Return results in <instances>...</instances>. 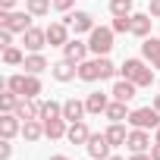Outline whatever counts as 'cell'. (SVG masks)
Wrapping results in <instances>:
<instances>
[{"instance_id":"obj_13","label":"cell","mask_w":160,"mask_h":160,"mask_svg":"<svg viewBox=\"0 0 160 160\" xmlns=\"http://www.w3.org/2000/svg\"><path fill=\"white\" fill-rule=\"evenodd\" d=\"M88 50H91V47H88V44H82V41H69V44L63 47V57H66L69 63H75V66H78V63H85V53H88Z\"/></svg>"},{"instance_id":"obj_15","label":"cell","mask_w":160,"mask_h":160,"mask_svg":"<svg viewBox=\"0 0 160 160\" xmlns=\"http://www.w3.org/2000/svg\"><path fill=\"white\" fill-rule=\"evenodd\" d=\"M135 91H138V85H135V82H129V78H119V82L113 85V91H110V94H113V101H126V104H129V101L135 98Z\"/></svg>"},{"instance_id":"obj_27","label":"cell","mask_w":160,"mask_h":160,"mask_svg":"<svg viewBox=\"0 0 160 160\" xmlns=\"http://www.w3.org/2000/svg\"><path fill=\"white\" fill-rule=\"evenodd\" d=\"M16 107H19V94L7 88L3 94H0V110H3V113H16Z\"/></svg>"},{"instance_id":"obj_20","label":"cell","mask_w":160,"mask_h":160,"mask_svg":"<svg viewBox=\"0 0 160 160\" xmlns=\"http://www.w3.org/2000/svg\"><path fill=\"white\" fill-rule=\"evenodd\" d=\"M141 53H144V60H151L154 69H160V41H157V38H144Z\"/></svg>"},{"instance_id":"obj_36","label":"cell","mask_w":160,"mask_h":160,"mask_svg":"<svg viewBox=\"0 0 160 160\" xmlns=\"http://www.w3.org/2000/svg\"><path fill=\"white\" fill-rule=\"evenodd\" d=\"M151 16L160 19V0H151Z\"/></svg>"},{"instance_id":"obj_39","label":"cell","mask_w":160,"mask_h":160,"mask_svg":"<svg viewBox=\"0 0 160 160\" xmlns=\"http://www.w3.org/2000/svg\"><path fill=\"white\" fill-rule=\"evenodd\" d=\"M129 160H154V157H151V154H144V151H138V154H132Z\"/></svg>"},{"instance_id":"obj_25","label":"cell","mask_w":160,"mask_h":160,"mask_svg":"<svg viewBox=\"0 0 160 160\" xmlns=\"http://www.w3.org/2000/svg\"><path fill=\"white\" fill-rule=\"evenodd\" d=\"M107 119H110V122H122V119H129L126 101H113V104L107 107Z\"/></svg>"},{"instance_id":"obj_28","label":"cell","mask_w":160,"mask_h":160,"mask_svg":"<svg viewBox=\"0 0 160 160\" xmlns=\"http://www.w3.org/2000/svg\"><path fill=\"white\" fill-rule=\"evenodd\" d=\"M57 116H63V104L44 101V104H41V119H57Z\"/></svg>"},{"instance_id":"obj_29","label":"cell","mask_w":160,"mask_h":160,"mask_svg":"<svg viewBox=\"0 0 160 160\" xmlns=\"http://www.w3.org/2000/svg\"><path fill=\"white\" fill-rule=\"evenodd\" d=\"M25 7L32 16H47L50 13V0H25Z\"/></svg>"},{"instance_id":"obj_12","label":"cell","mask_w":160,"mask_h":160,"mask_svg":"<svg viewBox=\"0 0 160 160\" xmlns=\"http://www.w3.org/2000/svg\"><path fill=\"white\" fill-rule=\"evenodd\" d=\"M50 75L57 78V82H72V78L78 75V69H75V63L60 60V63H53V66H50Z\"/></svg>"},{"instance_id":"obj_42","label":"cell","mask_w":160,"mask_h":160,"mask_svg":"<svg viewBox=\"0 0 160 160\" xmlns=\"http://www.w3.org/2000/svg\"><path fill=\"white\" fill-rule=\"evenodd\" d=\"M157 141H160V126H157Z\"/></svg>"},{"instance_id":"obj_41","label":"cell","mask_w":160,"mask_h":160,"mask_svg":"<svg viewBox=\"0 0 160 160\" xmlns=\"http://www.w3.org/2000/svg\"><path fill=\"white\" fill-rule=\"evenodd\" d=\"M50 160H69V157H63V154H57V157H50Z\"/></svg>"},{"instance_id":"obj_10","label":"cell","mask_w":160,"mask_h":160,"mask_svg":"<svg viewBox=\"0 0 160 160\" xmlns=\"http://www.w3.org/2000/svg\"><path fill=\"white\" fill-rule=\"evenodd\" d=\"M16 116L25 122V119H41V104L35 98H19V107H16Z\"/></svg>"},{"instance_id":"obj_34","label":"cell","mask_w":160,"mask_h":160,"mask_svg":"<svg viewBox=\"0 0 160 160\" xmlns=\"http://www.w3.org/2000/svg\"><path fill=\"white\" fill-rule=\"evenodd\" d=\"M13 157V144H10V138H3V144H0V160H10Z\"/></svg>"},{"instance_id":"obj_32","label":"cell","mask_w":160,"mask_h":160,"mask_svg":"<svg viewBox=\"0 0 160 160\" xmlns=\"http://www.w3.org/2000/svg\"><path fill=\"white\" fill-rule=\"evenodd\" d=\"M110 28H113V32H119V35H122V32H132V16H116Z\"/></svg>"},{"instance_id":"obj_3","label":"cell","mask_w":160,"mask_h":160,"mask_svg":"<svg viewBox=\"0 0 160 160\" xmlns=\"http://www.w3.org/2000/svg\"><path fill=\"white\" fill-rule=\"evenodd\" d=\"M119 72H122V78H129V82H135L138 88H148V85L154 82V72H151V69H148V66H144L141 60H126Z\"/></svg>"},{"instance_id":"obj_9","label":"cell","mask_w":160,"mask_h":160,"mask_svg":"<svg viewBox=\"0 0 160 160\" xmlns=\"http://www.w3.org/2000/svg\"><path fill=\"white\" fill-rule=\"evenodd\" d=\"M22 44H25V50H32V53H38L44 44H47V32H41V28H28V32H22Z\"/></svg>"},{"instance_id":"obj_17","label":"cell","mask_w":160,"mask_h":160,"mask_svg":"<svg viewBox=\"0 0 160 160\" xmlns=\"http://www.w3.org/2000/svg\"><path fill=\"white\" fill-rule=\"evenodd\" d=\"M66 138L72 141V144H88V138H91V132H88V126L78 119V122H69V132H66Z\"/></svg>"},{"instance_id":"obj_2","label":"cell","mask_w":160,"mask_h":160,"mask_svg":"<svg viewBox=\"0 0 160 160\" xmlns=\"http://www.w3.org/2000/svg\"><path fill=\"white\" fill-rule=\"evenodd\" d=\"M7 88L16 91L19 98H38L41 94V82H38V75L25 72V75H10L7 78Z\"/></svg>"},{"instance_id":"obj_26","label":"cell","mask_w":160,"mask_h":160,"mask_svg":"<svg viewBox=\"0 0 160 160\" xmlns=\"http://www.w3.org/2000/svg\"><path fill=\"white\" fill-rule=\"evenodd\" d=\"M22 66H25V72H32V75H38L41 69H47V60H44L41 53H28Z\"/></svg>"},{"instance_id":"obj_18","label":"cell","mask_w":160,"mask_h":160,"mask_svg":"<svg viewBox=\"0 0 160 160\" xmlns=\"http://www.w3.org/2000/svg\"><path fill=\"white\" fill-rule=\"evenodd\" d=\"M85 110H88V107H85L82 101H75V98H69V101L63 104V119H69V122H78V119L85 116Z\"/></svg>"},{"instance_id":"obj_21","label":"cell","mask_w":160,"mask_h":160,"mask_svg":"<svg viewBox=\"0 0 160 160\" xmlns=\"http://www.w3.org/2000/svg\"><path fill=\"white\" fill-rule=\"evenodd\" d=\"M66 122H69V119H63V116H57V119H44V135H47V138H63V135L69 132Z\"/></svg>"},{"instance_id":"obj_43","label":"cell","mask_w":160,"mask_h":160,"mask_svg":"<svg viewBox=\"0 0 160 160\" xmlns=\"http://www.w3.org/2000/svg\"><path fill=\"white\" fill-rule=\"evenodd\" d=\"M107 160H122V157H107Z\"/></svg>"},{"instance_id":"obj_4","label":"cell","mask_w":160,"mask_h":160,"mask_svg":"<svg viewBox=\"0 0 160 160\" xmlns=\"http://www.w3.org/2000/svg\"><path fill=\"white\" fill-rule=\"evenodd\" d=\"M88 35H91V38H88V47H91L98 57H107V53L113 50V35H116L113 28H104V25L98 28V25H94Z\"/></svg>"},{"instance_id":"obj_24","label":"cell","mask_w":160,"mask_h":160,"mask_svg":"<svg viewBox=\"0 0 160 160\" xmlns=\"http://www.w3.org/2000/svg\"><path fill=\"white\" fill-rule=\"evenodd\" d=\"M104 135H107V141H110V144H126V138H129V132H126V126H122V122H110V129H107Z\"/></svg>"},{"instance_id":"obj_31","label":"cell","mask_w":160,"mask_h":160,"mask_svg":"<svg viewBox=\"0 0 160 160\" xmlns=\"http://www.w3.org/2000/svg\"><path fill=\"white\" fill-rule=\"evenodd\" d=\"M3 63L19 66V63H25V57H22V50H19V47H3Z\"/></svg>"},{"instance_id":"obj_22","label":"cell","mask_w":160,"mask_h":160,"mask_svg":"<svg viewBox=\"0 0 160 160\" xmlns=\"http://www.w3.org/2000/svg\"><path fill=\"white\" fill-rule=\"evenodd\" d=\"M85 107H88V113H107V107H110V101H107V94H101V91H94V94H88V101H85Z\"/></svg>"},{"instance_id":"obj_8","label":"cell","mask_w":160,"mask_h":160,"mask_svg":"<svg viewBox=\"0 0 160 160\" xmlns=\"http://www.w3.org/2000/svg\"><path fill=\"white\" fill-rule=\"evenodd\" d=\"M110 141H107V135H91L88 138V154H91V160H107L110 157Z\"/></svg>"},{"instance_id":"obj_23","label":"cell","mask_w":160,"mask_h":160,"mask_svg":"<svg viewBox=\"0 0 160 160\" xmlns=\"http://www.w3.org/2000/svg\"><path fill=\"white\" fill-rule=\"evenodd\" d=\"M22 135H25V141H38L41 135H44V119L38 122V119H25L22 122Z\"/></svg>"},{"instance_id":"obj_19","label":"cell","mask_w":160,"mask_h":160,"mask_svg":"<svg viewBox=\"0 0 160 160\" xmlns=\"http://www.w3.org/2000/svg\"><path fill=\"white\" fill-rule=\"evenodd\" d=\"M16 132H22L19 116H16V113H3V116H0V135H3V138H13Z\"/></svg>"},{"instance_id":"obj_38","label":"cell","mask_w":160,"mask_h":160,"mask_svg":"<svg viewBox=\"0 0 160 160\" xmlns=\"http://www.w3.org/2000/svg\"><path fill=\"white\" fill-rule=\"evenodd\" d=\"M151 157H154V160H160V141H154V144H151Z\"/></svg>"},{"instance_id":"obj_16","label":"cell","mask_w":160,"mask_h":160,"mask_svg":"<svg viewBox=\"0 0 160 160\" xmlns=\"http://www.w3.org/2000/svg\"><path fill=\"white\" fill-rule=\"evenodd\" d=\"M151 22H154L151 13H132V35L148 38V35H151Z\"/></svg>"},{"instance_id":"obj_6","label":"cell","mask_w":160,"mask_h":160,"mask_svg":"<svg viewBox=\"0 0 160 160\" xmlns=\"http://www.w3.org/2000/svg\"><path fill=\"white\" fill-rule=\"evenodd\" d=\"M0 28H10V32H28L32 28V13H3L0 10Z\"/></svg>"},{"instance_id":"obj_40","label":"cell","mask_w":160,"mask_h":160,"mask_svg":"<svg viewBox=\"0 0 160 160\" xmlns=\"http://www.w3.org/2000/svg\"><path fill=\"white\" fill-rule=\"evenodd\" d=\"M154 107H157V110H160V94H157V98H154Z\"/></svg>"},{"instance_id":"obj_37","label":"cell","mask_w":160,"mask_h":160,"mask_svg":"<svg viewBox=\"0 0 160 160\" xmlns=\"http://www.w3.org/2000/svg\"><path fill=\"white\" fill-rule=\"evenodd\" d=\"M13 7H16V0H0V10H3V13H10Z\"/></svg>"},{"instance_id":"obj_7","label":"cell","mask_w":160,"mask_h":160,"mask_svg":"<svg viewBox=\"0 0 160 160\" xmlns=\"http://www.w3.org/2000/svg\"><path fill=\"white\" fill-rule=\"evenodd\" d=\"M44 32H47V44L50 47H66L69 44V25L66 22H50Z\"/></svg>"},{"instance_id":"obj_33","label":"cell","mask_w":160,"mask_h":160,"mask_svg":"<svg viewBox=\"0 0 160 160\" xmlns=\"http://www.w3.org/2000/svg\"><path fill=\"white\" fill-rule=\"evenodd\" d=\"M0 47H13V32L10 28H0Z\"/></svg>"},{"instance_id":"obj_1","label":"cell","mask_w":160,"mask_h":160,"mask_svg":"<svg viewBox=\"0 0 160 160\" xmlns=\"http://www.w3.org/2000/svg\"><path fill=\"white\" fill-rule=\"evenodd\" d=\"M116 72V66L107 60V57H98V60H85L78 63V78L82 82H98V78H110Z\"/></svg>"},{"instance_id":"obj_5","label":"cell","mask_w":160,"mask_h":160,"mask_svg":"<svg viewBox=\"0 0 160 160\" xmlns=\"http://www.w3.org/2000/svg\"><path fill=\"white\" fill-rule=\"evenodd\" d=\"M129 122L135 129H157L160 126V110L157 107H138L129 113Z\"/></svg>"},{"instance_id":"obj_14","label":"cell","mask_w":160,"mask_h":160,"mask_svg":"<svg viewBox=\"0 0 160 160\" xmlns=\"http://www.w3.org/2000/svg\"><path fill=\"white\" fill-rule=\"evenodd\" d=\"M63 22H66L75 35H78V32H91V28H94V22H91V16H88V13H69Z\"/></svg>"},{"instance_id":"obj_30","label":"cell","mask_w":160,"mask_h":160,"mask_svg":"<svg viewBox=\"0 0 160 160\" xmlns=\"http://www.w3.org/2000/svg\"><path fill=\"white\" fill-rule=\"evenodd\" d=\"M113 16H132V0H110Z\"/></svg>"},{"instance_id":"obj_35","label":"cell","mask_w":160,"mask_h":160,"mask_svg":"<svg viewBox=\"0 0 160 160\" xmlns=\"http://www.w3.org/2000/svg\"><path fill=\"white\" fill-rule=\"evenodd\" d=\"M72 3H75V0H53V7H57V10H69Z\"/></svg>"},{"instance_id":"obj_11","label":"cell","mask_w":160,"mask_h":160,"mask_svg":"<svg viewBox=\"0 0 160 160\" xmlns=\"http://www.w3.org/2000/svg\"><path fill=\"white\" fill-rule=\"evenodd\" d=\"M126 144H129V151H132V154H138V151H151L148 129H132V132H129V138H126Z\"/></svg>"}]
</instances>
